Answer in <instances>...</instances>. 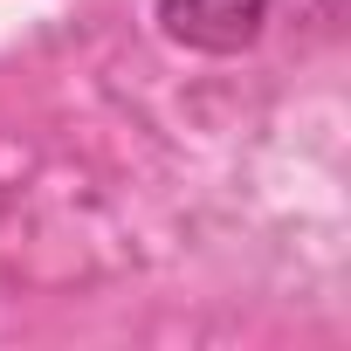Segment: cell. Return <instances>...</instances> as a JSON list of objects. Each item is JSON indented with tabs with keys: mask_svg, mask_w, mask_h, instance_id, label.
Masks as SVG:
<instances>
[{
	"mask_svg": "<svg viewBox=\"0 0 351 351\" xmlns=\"http://www.w3.org/2000/svg\"><path fill=\"white\" fill-rule=\"evenodd\" d=\"M276 14V0H158V28L180 42V49H200V56H234L248 49ZM310 14L330 21L337 0H310Z\"/></svg>",
	"mask_w": 351,
	"mask_h": 351,
	"instance_id": "cell-1",
	"label": "cell"
}]
</instances>
